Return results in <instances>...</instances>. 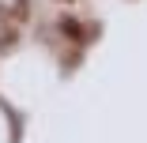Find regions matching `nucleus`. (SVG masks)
<instances>
[{
    "label": "nucleus",
    "instance_id": "nucleus-1",
    "mask_svg": "<svg viewBox=\"0 0 147 143\" xmlns=\"http://www.w3.org/2000/svg\"><path fill=\"white\" fill-rule=\"evenodd\" d=\"M61 30H64L68 38H76V42H87V34H83V26H79L76 19H68V15L61 19Z\"/></svg>",
    "mask_w": 147,
    "mask_h": 143
},
{
    "label": "nucleus",
    "instance_id": "nucleus-2",
    "mask_svg": "<svg viewBox=\"0 0 147 143\" xmlns=\"http://www.w3.org/2000/svg\"><path fill=\"white\" fill-rule=\"evenodd\" d=\"M68 4H72V0H68Z\"/></svg>",
    "mask_w": 147,
    "mask_h": 143
}]
</instances>
